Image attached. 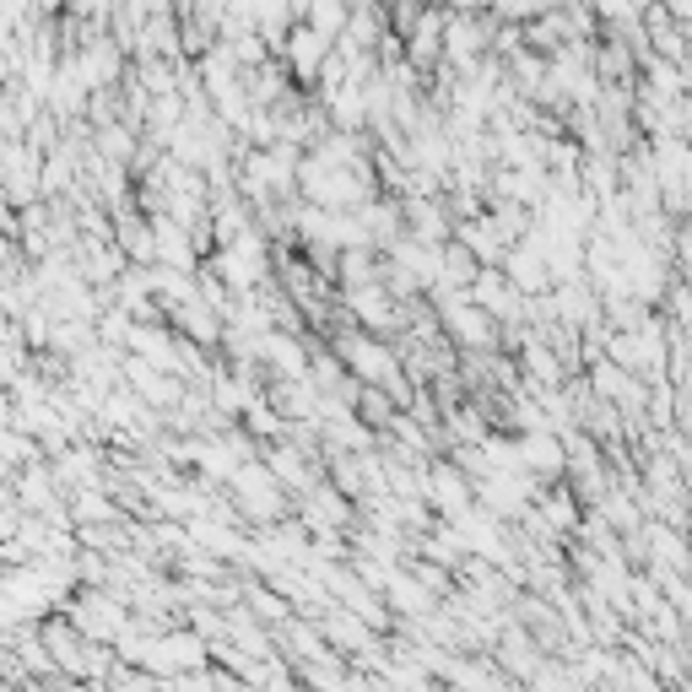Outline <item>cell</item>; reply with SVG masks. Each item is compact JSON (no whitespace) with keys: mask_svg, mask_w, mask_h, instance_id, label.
<instances>
[{"mask_svg":"<svg viewBox=\"0 0 692 692\" xmlns=\"http://www.w3.org/2000/svg\"><path fill=\"white\" fill-rule=\"evenodd\" d=\"M649 552H655L665 568H687V547L671 536V530H660V525H649Z\"/></svg>","mask_w":692,"mask_h":692,"instance_id":"cell-2","label":"cell"},{"mask_svg":"<svg viewBox=\"0 0 692 692\" xmlns=\"http://www.w3.org/2000/svg\"><path fill=\"white\" fill-rule=\"evenodd\" d=\"M595 384H601V395H611V401H622V406H638V401H644V395H638V384L628 379V374H622V363H601V368H595Z\"/></svg>","mask_w":692,"mask_h":692,"instance_id":"cell-1","label":"cell"}]
</instances>
